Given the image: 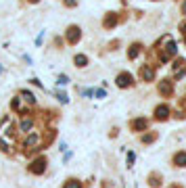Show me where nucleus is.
I'll return each mask as SVG.
<instances>
[{"mask_svg":"<svg viewBox=\"0 0 186 188\" xmlns=\"http://www.w3.org/2000/svg\"><path fill=\"white\" fill-rule=\"evenodd\" d=\"M21 128H23V130H29V128H32V121H29V119H23Z\"/></svg>","mask_w":186,"mask_h":188,"instance_id":"obj_10","label":"nucleus"},{"mask_svg":"<svg viewBox=\"0 0 186 188\" xmlns=\"http://www.w3.org/2000/svg\"><path fill=\"white\" fill-rule=\"evenodd\" d=\"M155 115H157L159 119H165L167 115H169V109H167V107H159L157 111H155Z\"/></svg>","mask_w":186,"mask_h":188,"instance_id":"obj_3","label":"nucleus"},{"mask_svg":"<svg viewBox=\"0 0 186 188\" xmlns=\"http://www.w3.org/2000/svg\"><path fill=\"white\" fill-rule=\"evenodd\" d=\"M174 161H176V165H186V153H178Z\"/></svg>","mask_w":186,"mask_h":188,"instance_id":"obj_5","label":"nucleus"},{"mask_svg":"<svg viewBox=\"0 0 186 188\" xmlns=\"http://www.w3.org/2000/svg\"><path fill=\"white\" fill-rule=\"evenodd\" d=\"M67 4L69 7H76V0H67Z\"/></svg>","mask_w":186,"mask_h":188,"instance_id":"obj_17","label":"nucleus"},{"mask_svg":"<svg viewBox=\"0 0 186 188\" xmlns=\"http://www.w3.org/2000/svg\"><path fill=\"white\" fill-rule=\"evenodd\" d=\"M42 165H44V161H36V163H34V171H36V174H40V171H42Z\"/></svg>","mask_w":186,"mask_h":188,"instance_id":"obj_9","label":"nucleus"},{"mask_svg":"<svg viewBox=\"0 0 186 188\" xmlns=\"http://www.w3.org/2000/svg\"><path fill=\"white\" fill-rule=\"evenodd\" d=\"M130 82H132V75H130V73H121V75L117 77V84L121 86V88H125V86H130Z\"/></svg>","mask_w":186,"mask_h":188,"instance_id":"obj_1","label":"nucleus"},{"mask_svg":"<svg viewBox=\"0 0 186 188\" xmlns=\"http://www.w3.org/2000/svg\"><path fill=\"white\" fill-rule=\"evenodd\" d=\"M136 55H138V46H132V48H130V56L134 59Z\"/></svg>","mask_w":186,"mask_h":188,"instance_id":"obj_12","label":"nucleus"},{"mask_svg":"<svg viewBox=\"0 0 186 188\" xmlns=\"http://www.w3.org/2000/svg\"><path fill=\"white\" fill-rule=\"evenodd\" d=\"M67 82H69V77H67V75H61V77H59V86H65Z\"/></svg>","mask_w":186,"mask_h":188,"instance_id":"obj_11","label":"nucleus"},{"mask_svg":"<svg viewBox=\"0 0 186 188\" xmlns=\"http://www.w3.org/2000/svg\"><path fill=\"white\" fill-rule=\"evenodd\" d=\"M182 11H184V13H186V2H184V4H182Z\"/></svg>","mask_w":186,"mask_h":188,"instance_id":"obj_18","label":"nucleus"},{"mask_svg":"<svg viewBox=\"0 0 186 188\" xmlns=\"http://www.w3.org/2000/svg\"><path fill=\"white\" fill-rule=\"evenodd\" d=\"M134 159H136V155H134V153H128V163H130V165L134 163Z\"/></svg>","mask_w":186,"mask_h":188,"instance_id":"obj_14","label":"nucleus"},{"mask_svg":"<svg viewBox=\"0 0 186 188\" xmlns=\"http://www.w3.org/2000/svg\"><path fill=\"white\" fill-rule=\"evenodd\" d=\"M86 63H88V59H86L84 55H77V56H76V65H77V67H84Z\"/></svg>","mask_w":186,"mask_h":188,"instance_id":"obj_6","label":"nucleus"},{"mask_svg":"<svg viewBox=\"0 0 186 188\" xmlns=\"http://www.w3.org/2000/svg\"><path fill=\"white\" fill-rule=\"evenodd\" d=\"M153 75H155L153 69H142V77H144V80H153Z\"/></svg>","mask_w":186,"mask_h":188,"instance_id":"obj_7","label":"nucleus"},{"mask_svg":"<svg viewBox=\"0 0 186 188\" xmlns=\"http://www.w3.org/2000/svg\"><path fill=\"white\" fill-rule=\"evenodd\" d=\"M38 140H40V136H38V134H34V136H29V138L25 140V146H27V148H34V146L38 144Z\"/></svg>","mask_w":186,"mask_h":188,"instance_id":"obj_2","label":"nucleus"},{"mask_svg":"<svg viewBox=\"0 0 186 188\" xmlns=\"http://www.w3.org/2000/svg\"><path fill=\"white\" fill-rule=\"evenodd\" d=\"M69 42H76L77 40V38H80V29H77V27H69Z\"/></svg>","mask_w":186,"mask_h":188,"instance_id":"obj_4","label":"nucleus"},{"mask_svg":"<svg viewBox=\"0 0 186 188\" xmlns=\"http://www.w3.org/2000/svg\"><path fill=\"white\" fill-rule=\"evenodd\" d=\"M65 188H82V184H80L77 180H71L69 184H65Z\"/></svg>","mask_w":186,"mask_h":188,"instance_id":"obj_8","label":"nucleus"},{"mask_svg":"<svg viewBox=\"0 0 186 188\" xmlns=\"http://www.w3.org/2000/svg\"><path fill=\"white\" fill-rule=\"evenodd\" d=\"M94 94H96L98 98H103V96H105V90H96V92H94Z\"/></svg>","mask_w":186,"mask_h":188,"instance_id":"obj_16","label":"nucleus"},{"mask_svg":"<svg viewBox=\"0 0 186 188\" xmlns=\"http://www.w3.org/2000/svg\"><path fill=\"white\" fill-rule=\"evenodd\" d=\"M134 128H144V121H142V119H138L136 123H134Z\"/></svg>","mask_w":186,"mask_h":188,"instance_id":"obj_15","label":"nucleus"},{"mask_svg":"<svg viewBox=\"0 0 186 188\" xmlns=\"http://www.w3.org/2000/svg\"><path fill=\"white\" fill-rule=\"evenodd\" d=\"M21 94L25 96V100H32V103H34V94H29V92H21Z\"/></svg>","mask_w":186,"mask_h":188,"instance_id":"obj_13","label":"nucleus"},{"mask_svg":"<svg viewBox=\"0 0 186 188\" xmlns=\"http://www.w3.org/2000/svg\"><path fill=\"white\" fill-rule=\"evenodd\" d=\"M32 2H38V0H32Z\"/></svg>","mask_w":186,"mask_h":188,"instance_id":"obj_19","label":"nucleus"}]
</instances>
